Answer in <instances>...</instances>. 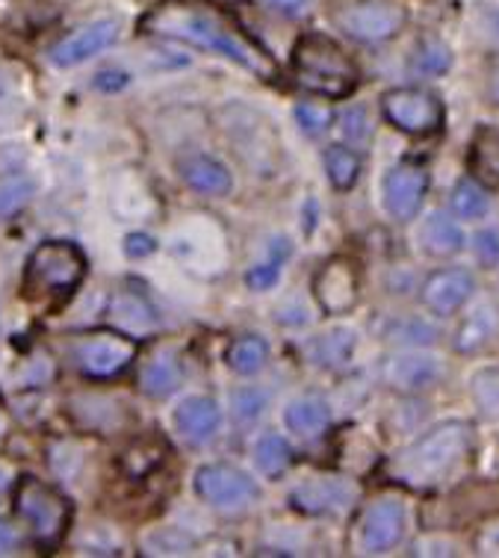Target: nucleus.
Here are the masks:
<instances>
[{"label": "nucleus", "instance_id": "nucleus-1", "mask_svg": "<svg viewBox=\"0 0 499 558\" xmlns=\"http://www.w3.org/2000/svg\"><path fill=\"white\" fill-rule=\"evenodd\" d=\"M143 31L160 36V39L184 41V45L210 51L216 57H224L260 81H272L278 74L276 62L264 48H257L255 41L245 39L243 33H234V27L222 15H216L214 10H207L204 3H195V0L157 3L143 19Z\"/></svg>", "mask_w": 499, "mask_h": 558}, {"label": "nucleus", "instance_id": "nucleus-2", "mask_svg": "<svg viewBox=\"0 0 499 558\" xmlns=\"http://www.w3.org/2000/svg\"><path fill=\"white\" fill-rule=\"evenodd\" d=\"M476 456V432L467 420H443L438 426L402 449L388 464V476L411 490H438L452 485L473 464Z\"/></svg>", "mask_w": 499, "mask_h": 558}, {"label": "nucleus", "instance_id": "nucleus-3", "mask_svg": "<svg viewBox=\"0 0 499 558\" xmlns=\"http://www.w3.org/2000/svg\"><path fill=\"white\" fill-rule=\"evenodd\" d=\"M290 69L302 89L319 98H349L361 83L355 60L326 33H302L290 53Z\"/></svg>", "mask_w": 499, "mask_h": 558}, {"label": "nucleus", "instance_id": "nucleus-4", "mask_svg": "<svg viewBox=\"0 0 499 558\" xmlns=\"http://www.w3.org/2000/svg\"><path fill=\"white\" fill-rule=\"evenodd\" d=\"M86 278V254L69 240H45L24 266V299L36 307H60Z\"/></svg>", "mask_w": 499, "mask_h": 558}, {"label": "nucleus", "instance_id": "nucleus-5", "mask_svg": "<svg viewBox=\"0 0 499 558\" xmlns=\"http://www.w3.org/2000/svg\"><path fill=\"white\" fill-rule=\"evenodd\" d=\"M15 514H19L33 541L41 549H57L72 526V502L60 490L36 476H21L12 490Z\"/></svg>", "mask_w": 499, "mask_h": 558}, {"label": "nucleus", "instance_id": "nucleus-6", "mask_svg": "<svg viewBox=\"0 0 499 558\" xmlns=\"http://www.w3.org/2000/svg\"><path fill=\"white\" fill-rule=\"evenodd\" d=\"M222 131L234 151L257 174H272L278 162V133L264 112L245 104H231L222 110Z\"/></svg>", "mask_w": 499, "mask_h": 558}, {"label": "nucleus", "instance_id": "nucleus-7", "mask_svg": "<svg viewBox=\"0 0 499 558\" xmlns=\"http://www.w3.org/2000/svg\"><path fill=\"white\" fill-rule=\"evenodd\" d=\"M136 352H139L136 337L124 335V331H89L69 345V355H72V364L77 366V373L95 378V381L124 373L136 361Z\"/></svg>", "mask_w": 499, "mask_h": 558}, {"label": "nucleus", "instance_id": "nucleus-8", "mask_svg": "<svg viewBox=\"0 0 499 558\" xmlns=\"http://www.w3.org/2000/svg\"><path fill=\"white\" fill-rule=\"evenodd\" d=\"M193 490L216 511H245L260 499L255 478L231 464H204L195 470Z\"/></svg>", "mask_w": 499, "mask_h": 558}, {"label": "nucleus", "instance_id": "nucleus-9", "mask_svg": "<svg viewBox=\"0 0 499 558\" xmlns=\"http://www.w3.org/2000/svg\"><path fill=\"white\" fill-rule=\"evenodd\" d=\"M381 112L407 136H431L443 128V101L428 89H390L381 95Z\"/></svg>", "mask_w": 499, "mask_h": 558}, {"label": "nucleus", "instance_id": "nucleus-10", "mask_svg": "<svg viewBox=\"0 0 499 558\" xmlns=\"http://www.w3.org/2000/svg\"><path fill=\"white\" fill-rule=\"evenodd\" d=\"M405 21V10L393 0H357L337 15V27L346 33L349 39L381 45V41L397 39Z\"/></svg>", "mask_w": 499, "mask_h": 558}, {"label": "nucleus", "instance_id": "nucleus-11", "mask_svg": "<svg viewBox=\"0 0 499 558\" xmlns=\"http://www.w3.org/2000/svg\"><path fill=\"white\" fill-rule=\"evenodd\" d=\"M407 514L405 502L397 497L373 499L357 520V553L364 556H385L390 549L399 547V541L405 538Z\"/></svg>", "mask_w": 499, "mask_h": 558}, {"label": "nucleus", "instance_id": "nucleus-12", "mask_svg": "<svg viewBox=\"0 0 499 558\" xmlns=\"http://www.w3.org/2000/svg\"><path fill=\"white\" fill-rule=\"evenodd\" d=\"M311 290H314L316 305L322 307L326 314H349L361 299V275H357L355 260L328 257L326 264L316 269Z\"/></svg>", "mask_w": 499, "mask_h": 558}, {"label": "nucleus", "instance_id": "nucleus-13", "mask_svg": "<svg viewBox=\"0 0 499 558\" xmlns=\"http://www.w3.org/2000/svg\"><path fill=\"white\" fill-rule=\"evenodd\" d=\"M357 497V487L343 476H319L302 478L293 490H290V506L311 514V518H322V514H343L352 508Z\"/></svg>", "mask_w": 499, "mask_h": 558}, {"label": "nucleus", "instance_id": "nucleus-14", "mask_svg": "<svg viewBox=\"0 0 499 558\" xmlns=\"http://www.w3.org/2000/svg\"><path fill=\"white\" fill-rule=\"evenodd\" d=\"M428 193V172L419 162H397L381 183V198H385V210L399 222H407L423 210Z\"/></svg>", "mask_w": 499, "mask_h": 558}, {"label": "nucleus", "instance_id": "nucleus-15", "mask_svg": "<svg viewBox=\"0 0 499 558\" xmlns=\"http://www.w3.org/2000/svg\"><path fill=\"white\" fill-rule=\"evenodd\" d=\"M119 33H122V24L115 19H101L93 21V24H86L72 36H65L62 41H57L51 48V62L57 69H74V65H81V62L93 60L101 51L112 48L115 39H119Z\"/></svg>", "mask_w": 499, "mask_h": 558}, {"label": "nucleus", "instance_id": "nucleus-16", "mask_svg": "<svg viewBox=\"0 0 499 558\" xmlns=\"http://www.w3.org/2000/svg\"><path fill=\"white\" fill-rule=\"evenodd\" d=\"M443 378V364L440 357L435 355H419V352H402V355H390L385 364H381V381L397 390V393H405V397H414V393H423L428 387H435Z\"/></svg>", "mask_w": 499, "mask_h": 558}, {"label": "nucleus", "instance_id": "nucleus-17", "mask_svg": "<svg viewBox=\"0 0 499 558\" xmlns=\"http://www.w3.org/2000/svg\"><path fill=\"white\" fill-rule=\"evenodd\" d=\"M473 290H476V278L467 269H440L423 281L419 299L435 316H452L473 299Z\"/></svg>", "mask_w": 499, "mask_h": 558}, {"label": "nucleus", "instance_id": "nucleus-18", "mask_svg": "<svg viewBox=\"0 0 499 558\" xmlns=\"http://www.w3.org/2000/svg\"><path fill=\"white\" fill-rule=\"evenodd\" d=\"M219 423H222V414H219L216 399L210 397H190L174 408V428L193 447L210 444L219 432Z\"/></svg>", "mask_w": 499, "mask_h": 558}, {"label": "nucleus", "instance_id": "nucleus-19", "mask_svg": "<svg viewBox=\"0 0 499 558\" xmlns=\"http://www.w3.org/2000/svg\"><path fill=\"white\" fill-rule=\"evenodd\" d=\"M178 172H181L190 190L202 195H228L231 186H234V178L228 172V166L210 157V154H186V157L178 160Z\"/></svg>", "mask_w": 499, "mask_h": 558}, {"label": "nucleus", "instance_id": "nucleus-20", "mask_svg": "<svg viewBox=\"0 0 499 558\" xmlns=\"http://www.w3.org/2000/svg\"><path fill=\"white\" fill-rule=\"evenodd\" d=\"M467 169L473 181L485 190H499V128L497 124H479L470 140Z\"/></svg>", "mask_w": 499, "mask_h": 558}, {"label": "nucleus", "instance_id": "nucleus-21", "mask_svg": "<svg viewBox=\"0 0 499 558\" xmlns=\"http://www.w3.org/2000/svg\"><path fill=\"white\" fill-rule=\"evenodd\" d=\"M357 349V337L352 328H331L326 335L314 337L311 343L305 345L307 361L319 369H343L349 366L352 355Z\"/></svg>", "mask_w": 499, "mask_h": 558}, {"label": "nucleus", "instance_id": "nucleus-22", "mask_svg": "<svg viewBox=\"0 0 499 558\" xmlns=\"http://www.w3.org/2000/svg\"><path fill=\"white\" fill-rule=\"evenodd\" d=\"M110 319L119 325V331L131 337H145L157 331L154 307L148 305V299L143 293H133V290H122V293L112 295Z\"/></svg>", "mask_w": 499, "mask_h": 558}, {"label": "nucleus", "instance_id": "nucleus-23", "mask_svg": "<svg viewBox=\"0 0 499 558\" xmlns=\"http://www.w3.org/2000/svg\"><path fill=\"white\" fill-rule=\"evenodd\" d=\"M419 248L431 257H455L464 248V234L455 225V219H449L443 210L428 214L419 225Z\"/></svg>", "mask_w": 499, "mask_h": 558}, {"label": "nucleus", "instance_id": "nucleus-24", "mask_svg": "<svg viewBox=\"0 0 499 558\" xmlns=\"http://www.w3.org/2000/svg\"><path fill=\"white\" fill-rule=\"evenodd\" d=\"M284 423L293 435L319 437L331 426V408L322 397H299L284 408Z\"/></svg>", "mask_w": 499, "mask_h": 558}, {"label": "nucleus", "instance_id": "nucleus-25", "mask_svg": "<svg viewBox=\"0 0 499 558\" xmlns=\"http://www.w3.org/2000/svg\"><path fill=\"white\" fill-rule=\"evenodd\" d=\"M181 385H184V366L172 352H163V355L148 361L143 373H139V387H143L145 397L151 399L172 397Z\"/></svg>", "mask_w": 499, "mask_h": 558}, {"label": "nucleus", "instance_id": "nucleus-26", "mask_svg": "<svg viewBox=\"0 0 499 558\" xmlns=\"http://www.w3.org/2000/svg\"><path fill=\"white\" fill-rule=\"evenodd\" d=\"M166 458H169V444H166L163 437H139V440H133L131 449L122 456V468L131 478H148L163 468Z\"/></svg>", "mask_w": 499, "mask_h": 558}, {"label": "nucleus", "instance_id": "nucleus-27", "mask_svg": "<svg viewBox=\"0 0 499 558\" xmlns=\"http://www.w3.org/2000/svg\"><path fill=\"white\" fill-rule=\"evenodd\" d=\"M74 414H81V423L98 432H115L122 428L127 405L110 397H81L74 399Z\"/></svg>", "mask_w": 499, "mask_h": 558}, {"label": "nucleus", "instance_id": "nucleus-28", "mask_svg": "<svg viewBox=\"0 0 499 558\" xmlns=\"http://www.w3.org/2000/svg\"><path fill=\"white\" fill-rule=\"evenodd\" d=\"M224 361H228V366L234 369L236 376H257L266 366V361H269V343L257 335L236 337L234 343L228 345Z\"/></svg>", "mask_w": 499, "mask_h": 558}, {"label": "nucleus", "instance_id": "nucleus-29", "mask_svg": "<svg viewBox=\"0 0 499 558\" xmlns=\"http://www.w3.org/2000/svg\"><path fill=\"white\" fill-rule=\"evenodd\" d=\"M252 456H255V468L266 478H281L287 473V468H290V461H293V449H290V444L281 435L266 432V435L257 437Z\"/></svg>", "mask_w": 499, "mask_h": 558}, {"label": "nucleus", "instance_id": "nucleus-30", "mask_svg": "<svg viewBox=\"0 0 499 558\" xmlns=\"http://www.w3.org/2000/svg\"><path fill=\"white\" fill-rule=\"evenodd\" d=\"M470 397L482 420L499 423V366H482L470 376Z\"/></svg>", "mask_w": 499, "mask_h": 558}, {"label": "nucleus", "instance_id": "nucleus-31", "mask_svg": "<svg viewBox=\"0 0 499 558\" xmlns=\"http://www.w3.org/2000/svg\"><path fill=\"white\" fill-rule=\"evenodd\" d=\"M322 162H326L328 181H331L337 193H349L357 183V178H361V157L352 148H346V145H331L322 154Z\"/></svg>", "mask_w": 499, "mask_h": 558}, {"label": "nucleus", "instance_id": "nucleus-32", "mask_svg": "<svg viewBox=\"0 0 499 558\" xmlns=\"http://www.w3.org/2000/svg\"><path fill=\"white\" fill-rule=\"evenodd\" d=\"M411 69L423 77H440L452 69V48L447 41L428 36L414 48V57H411Z\"/></svg>", "mask_w": 499, "mask_h": 558}, {"label": "nucleus", "instance_id": "nucleus-33", "mask_svg": "<svg viewBox=\"0 0 499 558\" xmlns=\"http://www.w3.org/2000/svg\"><path fill=\"white\" fill-rule=\"evenodd\" d=\"M449 204H452V214L459 216V219H482L490 210V198L485 193V186L473 181V178L455 183Z\"/></svg>", "mask_w": 499, "mask_h": 558}, {"label": "nucleus", "instance_id": "nucleus-34", "mask_svg": "<svg viewBox=\"0 0 499 558\" xmlns=\"http://www.w3.org/2000/svg\"><path fill=\"white\" fill-rule=\"evenodd\" d=\"M269 248H272V257H269L266 264L252 266V269L245 272V281H248V287H252L255 293H264V290L278 284V278H281V264L293 254V245L287 243V240H276Z\"/></svg>", "mask_w": 499, "mask_h": 558}, {"label": "nucleus", "instance_id": "nucleus-35", "mask_svg": "<svg viewBox=\"0 0 499 558\" xmlns=\"http://www.w3.org/2000/svg\"><path fill=\"white\" fill-rule=\"evenodd\" d=\"M33 198V181L24 174H12L0 181V222L10 216L21 214Z\"/></svg>", "mask_w": 499, "mask_h": 558}, {"label": "nucleus", "instance_id": "nucleus-36", "mask_svg": "<svg viewBox=\"0 0 499 558\" xmlns=\"http://www.w3.org/2000/svg\"><path fill=\"white\" fill-rule=\"evenodd\" d=\"M490 335H494V325H490L488 311H479V314L470 316L467 323L459 328V335H455V349H459V352H479L482 345L490 340Z\"/></svg>", "mask_w": 499, "mask_h": 558}, {"label": "nucleus", "instance_id": "nucleus-37", "mask_svg": "<svg viewBox=\"0 0 499 558\" xmlns=\"http://www.w3.org/2000/svg\"><path fill=\"white\" fill-rule=\"evenodd\" d=\"M340 133L349 145L355 148H364V145L373 140V122H369L367 107H349L343 116H340Z\"/></svg>", "mask_w": 499, "mask_h": 558}, {"label": "nucleus", "instance_id": "nucleus-38", "mask_svg": "<svg viewBox=\"0 0 499 558\" xmlns=\"http://www.w3.org/2000/svg\"><path fill=\"white\" fill-rule=\"evenodd\" d=\"M331 119L334 116H331L326 104L302 101L296 107V122L302 128V133H307V136H322L331 128Z\"/></svg>", "mask_w": 499, "mask_h": 558}, {"label": "nucleus", "instance_id": "nucleus-39", "mask_svg": "<svg viewBox=\"0 0 499 558\" xmlns=\"http://www.w3.org/2000/svg\"><path fill=\"white\" fill-rule=\"evenodd\" d=\"M231 408H234L236 423H252V420L264 414L266 397L255 387H240V390L231 393Z\"/></svg>", "mask_w": 499, "mask_h": 558}, {"label": "nucleus", "instance_id": "nucleus-40", "mask_svg": "<svg viewBox=\"0 0 499 558\" xmlns=\"http://www.w3.org/2000/svg\"><path fill=\"white\" fill-rule=\"evenodd\" d=\"M390 340L402 345H426L438 340V331L419 319H407V323H397L390 328Z\"/></svg>", "mask_w": 499, "mask_h": 558}, {"label": "nucleus", "instance_id": "nucleus-41", "mask_svg": "<svg viewBox=\"0 0 499 558\" xmlns=\"http://www.w3.org/2000/svg\"><path fill=\"white\" fill-rule=\"evenodd\" d=\"M476 257H479L485 266L499 264V234L497 231H482L476 236Z\"/></svg>", "mask_w": 499, "mask_h": 558}, {"label": "nucleus", "instance_id": "nucleus-42", "mask_svg": "<svg viewBox=\"0 0 499 558\" xmlns=\"http://www.w3.org/2000/svg\"><path fill=\"white\" fill-rule=\"evenodd\" d=\"M157 252V240L148 234H127L124 236V254L133 260H143L148 254Z\"/></svg>", "mask_w": 499, "mask_h": 558}, {"label": "nucleus", "instance_id": "nucleus-43", "mask_svg": "<svg viewBox=\"0 0 499 558\" xmlns=\"http://www.w3.org/2000/svg\"><path fill=\"white\" fill-rule=\"evenodd\" d=\"M127 83H131V74L122 72V69H104V72L95 74V89L101 92H122Z\"/></svg>", "mask_w": 499, "mask_h": 558}, {"label": "nucleus", "instance_id": "nucleus-44", "mask_svg": "<svg viewBox=\"0 0 499 558\" xmlns=\"http://www.w3.org/2000/svg\"><path fill=\"white\" fill-rule=\"evenodd\" d=\"M19 547H21V535L15 532V526L7 523V520H0V556H12Z\"/></svg>", "mask_w": 499, "mask_h": 558}, {"label": "nucleus", "instance_id": "nucleus-45", "mask_svg": "<svg viewBox=\"0 0 499 558\" xmlns=\"http://www.w3.org/2000/svg\"><path fill=\"white\" fill-rule=\"evenodd\" d=\"M266 3H269V10L284 19H299L307 7V0H266Z\"/></svg>", "mask_w": 499, "mask_h": 558}, {"label": "nucleus", "instance_id": "nucleus-46", "mask_svg": "<svg viewBox=\"0 0 499 558\" xmlns=\"http://www.w3.org/2000/svg\"><path fill=\"white\" fill-rule=\"evenodd\" d=\"M488 92H490V101L499 104V62L490 69V77H488Z\"/></svg>", "mask_w": 499, "mask_h": 558}]
</instances>
